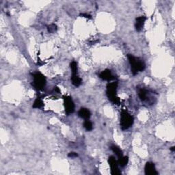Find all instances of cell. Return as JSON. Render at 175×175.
Masks as SVG:
<instances>
[{
    "mask_svg": "<svg viewBox=\"0 0 175 175\" xmlns=\"http://www.w3.org/2000/svg\"><path fill=\"white\" fill-rule=\"evenodd\" d=\"M127 58L131 65V71L134 75H137L139 72H142L146 69V64L140 57L132 54H127Z\"/></svg>",
    "mask_w": 175,
    "mask_h": 175,
    "instance_id": "6da1fadb",
    "label": "cell"
},
{
    "mask_svg": "<svg viewBox=\"0 0 175 175\" xmlns=\"http://www.w3.org/2000/svg\"><path fill=\"white\" fill-rule=\"evenodd\" d=\"M117 87H118V82L114 81V82H110L107 83L106 94L107 98L111 102L114 104L119 105L120 104V99L117 97Z\"/></svg>",
    "mask_w": 175,
    "mask_h": 175,
    "instance_id": "7a4b0ae2",
    "label": "cell"
},
{
    "mask_svg": "<svg viewBox=\"0 0 175 175\" xmlns=\"http://www.w3.org/2000/svg\"><path fill=\"white\" fill-rule=\"evenodd\" d=\"M32 75L34 79L33 83H32L34 88L37 91L43 90L47 83V79L45 75L42 74L41 73L38 72V71L32 73Z\"/></svg>",
    "mask_w": 175,
    "mask_h": 175,
    "instance_id": "3957f363",
    "label": "cell"
},
{
    "mask_svg": "<svg viewBox=\"0 0 175 175\" xmlns=\"http://www.w3.org/2000/svg\"><path fill=\"white\" fill-rule=\"evenodd\" d=\"M134 118L126 109H123L120 113V127L125 131L132 127Z\"/></svg>",
    "mask_w": 175,
    "mask_h": 175,
    "instance_id": "277c9868",
    "label": "cell"
},
{
    "mask_svg": "<svg viewBox=\"0 0 175 175\" xmlns=\"http://www.w3.org/2000/svg\"><path fill=\"white\" fill-rule=\"evenodd\" d=\"M64 100V106L65 112L67 115H70L75 112V103L73 102L72 98L70 96H64L63 97Z\"/></svg>",
    "mask_w": 175,
    "mask_h": 175,
    "instance_id": "5b68a950",
    "label": "cell"
},
{
    "mask_svg": "<svg viewBox=\"0 0 175 175\" xmlns=\"http://www.w3.org/2000/svg\"><path fill=\"white\" fill-rule=\"evenodd\" d=\"M108 164L110 167L111 174L113 175H120L121 174V172L118 168V161L116 160L114 157L110 156L108 158Z\"/></svg>",
    "mask_w": 175,
    "mask_h": 175,
    "instance_id": "8992f818",
    "label": "cell"
},
{
    "mask_svg": "<svg viewBox=\"0 0 175 175\" xmlns=\"http://www.w3.org/2000/svg\"><path fill=\"white\" fill-rule=\"evenodd\" d=\"M144 173L146 175H158L155 164L152 162H146L144 167Z\"/></svg>",
    "mask_w": 175,
    "mask_h": 175,
    "instance_id": "52a82bcc",
    "label": "cell"
},
{
    "mask_svg": "<svg viewBox=\"0 0 175 175\" xmlns=\"http://www.w3.org/2000/svg\"><path fill=\"white\" fill-rule=\"evenodd\" d=\"M99 76L101 79L105 81H112L116 79L114 75L112 74V71L109 69H105V70L103 71L102 72L100 73Z\"/></svg>",
    "mask_w": 175,
    "mask_h": 175,
    "instance_id": "ba28073f",
    "label": "cell"
},
{
    "mask_svg": "<svg viewBox=\"0 0 175 175\" xmlns=\"http://www.w3.org/2000/svg\"><path fill=\"white\" fill-rule=\"evenodd\" d=\"M146 20V17L144 16H141V17L136 18V23H135V27H136V31L141 32L142 30Z\"/></svg>",
    "mask_w": 175,
    "mask_h": 175,
    "instance_id": "9c48e42d",
    "label": "cell"
},
{
    "mask_svg": "<svg viewBox=\"0 0 175 175\" xmlns=\"http://www.w3.org/2000/svg\"><path fill=\"white\" fill-rule=\"evenodd\" d=\"M78 116L84 120H88L91 116V112L88 109L81 107L78 112Z\"/></svg>",
    "mask_w": 175,
    "mask_h": 175,
    "instance_id": "30bf717a",
    "label": "cell"
},
{
    "mask_svg": "<svg viewBox=\"0 0 175 175\" xmlns=\"http://www.w3.org/2000/svg\"><path fill=\"white\" fill-rule=\"evenodd\" d=\"M71 81L73 85L75 87H79L82 83V79L78 75H72L71 76Z\"/></svg>",
    "mask_w": 175,
    "mask_h": 175,
    "instance_id": "8fae6325",
    "label": "cell"
},
{
    "mask_svg": "<svg viewBox=\"0 0 175 175\" xmlns=\"http://www.w3.org/2000/svg\"><path fill=\"white\" fill-rule=\"evenodd\" d=\"M110 148H111V150H112L113 152H114L115 154L116 155V156L118 157V158H120L123 156V150H121L120 147H119L118 146H117V145L112 144V146H111Z\"/></svg>",
    "mask_w": 175,
    "mask_h": 175,
    "instance_id": "7c38bea8",
    "label": "cell"
},
{
    "mask_svg": "<svg viewBox=\"0 0 175 175\" xmlns=\"http://www.w3.org/2000/svg\"><path fill=\"white\" fill-rule=\"evenodd\" d=\"M44 106V102L43 101V99L41 97H37L35 99L34 102L33 103L32 107L35 109H41Z\"/></svg>",
    "mask_w": 175,
    "mask_h": 175,
    "instance_id": "4fadbf2b",
    "label": "cell"
},
{
    "mask_svg": "<svg viewBox=\"0 0 175 175\" xmlns=\"http://www.w3.org/2000/svg\"><path fill=\"white\" fill-rule=\"evenodd\" d=\"M147 90L146 89L144 88H140L138 91V96L139 98L140 99V100L142 101H144L147 99V97H148V95H147Z\"/></svg>",
    "mask_w": 175,
    "mask_h": 175,
    "instance_id": "5bb4252c",
    "label": "cell"
},
{
    "mask_svg": "<svg viewBox=\"0 0 175 175\" xmlns=\"http://www.w3.org/2000/svg\"><path fill=\"white\" fill-rule=\"evenodd\" d=\"M129 162V158L127 156H123L122 158H118V164L119 166L122 168H124L125 166H127V164Z\"/></svg>",
    "mask_w": 175,
    "mask_h": 175,
    "instance_id": "9a60e30c",
    "label": "cell"
},
{
    "mask_svg": "<svg viewBox=\"0 0 175 175\" xmlns=\"http://www.w3.org/2000/svg\"><path fill=\"white\" fill-rule=\"evenodd\" d=\"M83 127L85 129V130L88 131H90L93 129V125L92 123L91 122L90 120H85L84 122H83Z\"/></svg>",
    "mask_w": 175,
    "mask_h": 175,
    "instance_id": "2e32d148",
    "label": "cell"
},
{
    "mask_svg": "<svg viewBox=\"0 0 175 175\" xmlns=\"http://www.w3.org/2000/svg\"><path fill=\"white\" fill-rule=\"evenodd\" d=\"M70 67L71 69V72H72V75H77V71H78V67H77V62L73 61L71 63Z\"/></svg>",
    "mask_w": 175,
    "mask_h": 175,
    "instance_id": "e0dca14e",
    "label": "cell"
},
{
    "mask_svg": "<svg viewBox=\"0 0 175 175\" xmlns=\"http://www.w3.org/2000/svg\"><path fill=\"white\" fill-rule=\"evenodd\" d=\"M47 28L49 33H54L57 30V26L54 23L47 25Z\"/></svg>",
    "mask_w": 175,
    "mask_h": 175,
    "instance_id": "ac0fdd59",
    "label": "cell"
},
{
    "mask_svg": "<svg viewBox=\"0 0 175 175\" xmlns=\"http://www.w3.org/2000/svg\"><path fill=\"white\" fill-rule=\"evenodd\" d=\"M68 157L70 158H75L78 157V154L75 152H71L68 154Z\"/></svg>",
    "mask_w": 175,
    "mask_h": 175,
    "instance_id": "d6986e66",
    "label": "cell"
},
{
    "mask_svg": "<svg viewBox=\"0 0 175 175\" xmlns=\"http://www.w3.org/2000/svg\"><path fill=\"white\" fill-rule=\"evenodd\" d=\"M79 16L81 17H85L87 18V19H91L92 18V16H91L90 14H88V13H81Z\"/></svg>",
    "mask_w": 175,
    "mask_h": 175,
    "instance_id": "ffe728a7",
    "label": "cell"
},
{
    "mask_svg": "<svg viewBox=\"0 0 175 175\" xmlns=\"http://www.w3.org/2000/svg\"><path fill=\"white\" fill-rule=\"evenodd\" d=\"M170 149V150L172 151V152H174V151H175V147L174 146L171 147V148Z\"/></svg>",
    "mask_w": 175,
    "mask_h": 175,
    "instance_id": "44dd1931",
    "label": "cell"
}]
</instances>
